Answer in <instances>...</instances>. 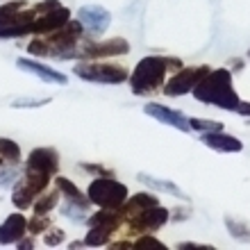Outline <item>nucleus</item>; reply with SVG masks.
I'll return each mask as SVG.
<instances>
[{
  "mask_svg": "<svg viewBox=\"0 0 250 250\" xmlns=\"http://www.w3.org/2000/svg\"><path fill=\"white\" fill-rule=\"evenodd\" d=\"M185 62L178 57H164V55H148L134 66V71L127 80H130L132 91L137 96H152V93L162 89L166 82L168 71H178L182 68Z\"/></svg>",
  "mask_w": 250,
  "mask_h": 250,
  "instance_id": "f257e3e1",
  "label": "nucleus"
},
{
  "mask_svg": "<svg viewBox=\"0 0 250 250\" xmlns=\"http://www.w3.org/2000/svg\"><path fill=\"white\" fill-rule=\"evenodd\" d=\"M191 93L198 103L214 105L218 109H225V112H234L241 103L239 93L234 91V84H232V71H228V68L209 71L191 89Z\"/></svg>",
  "mask_w": 250,
  "mask_h": 250,
  "instance_id": "f03ea898",
  "label": "nucleus"
},
{
  "mask_svg": "<svg viewBox=\"0 0 250 250\" xmlns=\"http://www.w3.org/2000/svg\"><path fill=\"white\" fill-rule=\"evenodd\" d=\"M73 73L84 82H98V84H123L130 78V73L123 66L105 64L98 60H84L82 64H75Z\"/></svg>",
  "mask_w": 250,
  "mask_h": 250,
  "instance_id": "7ed1b4c3",
  "label": "nucleus"
},
{
  "mask_svg": "<svg viewBox=\"0 0 250 250\" xmlns=\"http://www.w3.org/2000/svg\"><path fill=\"white\" fill-rule=\"evenodd\" d=\"M130 191L123 182L114 178H98L93 180L89 189H86V198L91 200V205L96 207H121L127 200Z\"/></svg>",
  "mask_w": 250,
  "mask_h": 250,
  "instance_id": "20e7f679",
  "label": "nucleus"
},
{
  "mask_svg": "<svg viewBox=\"0 0 250 250\" xmlns=\"http://www.w3.org/2000/svg\"><path fill=\"white\" fill-rule=\"evenodd\" d=\"M211 68L207 64H198V66H182V68H178V71L173 73L171 78L164 82V86H162V91L166 93V96H185V93H191V89L200 82V80L209 73Z\"/></svg>",
  "mask_w": 250,
  "mask_h": 250,
  "instance_id": "39448f33",
  "label": "nucleus"
},
{
  "mask_svg": "<svg viewBox=\"0 0 250 250\" xmlns=\"http://www.w3.org/2000/svg\"><path fill=\"white\" fill-rule=\"evenodd\" d=\"M168 221H171V211L166 209V207H162V205L141 209V211H137V214H132L130 218H125V223L130 225V230L132 232H141V234L162 230Z\"/></svg>",
  "mask_w": 250,
  "mask_h": 250,
  "instance_id": "423d86ee",
  "label": "nucleus"
},
{
  "mask_svg": "<svg viewBox=\"0 0 250 250\" xmlns=\"http://www.w3.org/2000/svg\"><path fill=\"white\" fill-rule=\"evenodd\" d=\"M130 53V43L123 37H114L107 41H93L84 43L80 50V60H105V57H123Z\"/></svg>",
  "mask_w": 250,
  "mask_h": 250,
  "instance_id": "0eeeda50",
  "label": "nucleus"
},
{
  "mask_svg": "<svg viewBox=\"0 0 250 250\" xmlns=\"http://www.w3.org/2000/svg\"><path fill=\"white\" fill-rule=\"evenodd\" d=\"M78 21L91 37H100L112 23V14L100 5H84L78 9Z\"/></svg>",
  "mask_w": 250,
  "mask_h": 250,
  "instance_id": "6e6552de",
  "label": "nucleus"
},
{
  "mask_svg": "<svg viewBox=\"0 0 250 250\" xmlns=\"http://www.w3.org/2000/svg\"><path fill=\"white\" fill-rule=\"evenodd\" d=\"M144 112L148 114L150 119L159 121V123H164V125H171V127H175V130H180V132H193L189 125V116H185V114L178 112V109H171V107L159 105V103H146Z\"/></svg>",
  "mask_w": 250,
  "mask_h": 250,
  "instance_id": "1a4fd4ad",
  "label": "nucleus"
},
{
  "mask_svg": "<svg viewBox=\"0 0 250 250\" xmlns=\"http://www.w3.org/2000/svg\"><path fill=\"white\" fill-rule=\"evenodd\" d=\"M71 19V12L66 7H55L46 14H39L37 19L32 21V27H30V34H50L55 32L57 27H62L66 21Z\"/></svg>",
  "mask_w": 250,
  "mask_h": 250,
  "instance_id": "9d476101",
  "label": "nucleus"
},
{
  "mask_svg": "<svg viewBox=\"0 0 250 250\" xmlns=\"http://www.w3.org/2000/svg\"><path fill=\"white\" fill-rule=\"evenodd\" d=\"M200 141H203L207 148H211V150H216V152H241L244 150V144H241L237 137L225 134L223 130L200 132Z\"/></svg>",
  "mask_w": 250,
  "mask_h": 250,
  "instance_id": "9b49d317",
  "label": "nucleus"
},
{
  "mask_svg": "<svg viewBox=\"0 0 250 250\" xmlns=\"http://www.w3.org/2000/svg\"><path fill=\"white\" fill-rule=\"evenodd\" d=\"M16 66H19L21 71L32 73V75H37V78L43 80V82H50V84H66V82H68L64 73L55 71V68H50V66H46V64H41V62L27 60V57H21V60L16 62Z\"/></svg>",
  "mask_w": 250,
  "mask_h": 250,
  "instance_id": "f8f14e48",
  "label": "nucleus"
},
{
  "mask_svg": "<svg viewBox=\"0 0 250 250\" xmlns=\"http://www.w3.org/2000/svg\"><path fill=\"white\" fill-rule=\"evenodd\" d=\"M25 166H32V168H39V171L55 175L60 171V155H57L55 148H34L30 152V157L25 159Z\"/></svg>",
  "mask_w": 250,
  "mask_h": 250,
  "instance_id": "ddd939ff",
  "label": "nucleus"
},
{
  "mask_svg": "<svg viewBox=\"0 0 250 250\" xmlns=\"http://www.w3.org/2000/svg\"><path fill=\"white\" fill-rule=\"evenodd\" d=\"M25 232H27V218L21 211L9 214L5 218V223L0 225V246H9L14 241H19Z\"/></svg>",
  "mask_w": 250,
  "mask_h": 250,
  "instance_id": "4468645a",
  "label": "nucleus"
},
{
  "mask_svg": "<svg viewBox=\"0 0 250 250\" xmlns=\"http://www.w3.org/2000/svg\"><path fill=\"white\" fill-rule=\"evenodd\" d=\"M155 205H159V198L155 196V193L139 191L134 196H127V200H125L121 207H123V211H125V218H130L132 214H137V211H141V209H148V207H155Z\"/></svg>",
  "mask_w": 250,
  "mask_h": 250,
  "instance_id": "2eb2a0df",
  "label": "nucleus"
},
{
  "mask_svg": "<svg viewBox=\"0 0 250 250\" xmlns=\"http://www.w3.org/2000/svg\"><path fill=\"white\" fill-rule=\"evenodd\" d=\"M89 205H91L89 198H68L64 207H60V211L71 221H86V214L91 209Z\"/></svg>",
  "mask_w": 250,
  "mask_h": 250,
  "instance_id": "dca6fc26",
  "label": "nucleus"
},
{
  "mask_svg": "<svg viewBox=\"0 0 250 250\" xmlns=\"http://www.w3.org/2000/svg\"><path fill=\"white\" fill-rule=\"evenodd\" d=\"M137 180L141 182V185L146 187H150V189H157V191H164V193H171V196L180 198V200H187L185 196V191L180 189L175 182H168V180H157V178H152V175H146V173H139Z\"/></svg>",
  "mask_w": 250,
  "mask_h": 250,
  "instance_id": "f3484780",
  "label": "nucleus"
},
{
  "mask_svg": "<svg viewBox=\"0 0 250 250\" xmlns=\"http://www.w3.org/2000/svg\"><path fill=\"white\" fill-rule=\"evenodd\" d=\"M34 198H37V193H34L32 187L27 185L23 178H21L19 182L14 185V191H12V203H14V207H19V209L23 211L25 207H32Z\"/></svg>",
  "mask_w": 250,
  "mask_h": 250,
  "instance_id": "a211bd4d",
  "label": "nucleus"
},
{
  "mask_svg": "<svg viewBox=\"0 0 250 250\" xmlns=\"http://www.w3.org/2000/svg\"><path fill=\"white\" fill-rule=\"evenodd\" d=\"M57 205H60V189L55 187L53 191H48V193H39V196L34 198L32 209H34V214L46 216V214H50V211H53Z\"/></svg>",
  "mask_w": 250,
  "mask_h": 250,
  "instance_id": "6ab92c4d",
  "label": "nucleus"
},
{
  "mask_svg": "<svg viewBox=\"0 0 250 250\" xmlns=\"http://www.w3.org/2000/svg\"><path fill=\"white\" fill-rule=\"evenodd\" d=\"M225 228H228L232 239L250 244V225L248 223H244V221H239V218H234V216H225Z\"/></svg>",
  "mask_w": 250,
  "mask_h": 250,
  "instance_id": "aec40b11",
  "label": "nucleus"
},
{
  "mask_svg": "<svg viewBox=\"0 0 250 250\" xmlns=\"http://www.w3.org/2000/svg\"><path fill=\"white\" fill-rule=\"evenodd\" d=\"M112 237V230H107V228H89V234L84 239V246L86 248H100V246H105Z\"/></svg>",
  "mask_w": 250,
  "mask_h": 250,
  "instance_id": "412c9836",
  "label": "nucleus"
},
{
  "mask_svg": "<svg viewBox=\"0 0 250 250\" xmlns=\"http://www.w3.org/2000/svg\"><path fill=\"white\" fill-rule=\"evenodd\" d=\"M23 7H25L23 0H12V2H7V5L0 7V30H5V27L16 19V14H19Z\"/></svg>",
  "mask_w": 250,
  "mask_h": 250,
  "instance_id": "4be33fe9",
  "label": "nucleus"
},
{
  "mask_svg": "<svg viewBox=\"0 0 250 250\" xmlns=\"http://www.w3.org/2000/svg\"><path fill=\"white\" fill-rule=\"evenodd\" d=\"M0 157L7 159V162H12V164H16L21 159V148L16 141H12V139H2L0 137Z\"/></svg>",
  "mask_w": 250,
  "mask_h": 250,
  "instance_id": "5701e85b",
  "label": "nucleus"
},
{
  "mask_svg": "<svg viewBox=\"0 0 250 250\" xmlns=\"http://www.w3.org/2000/svg\"><path fill=\"white\" fill-rule=\"evenodd\" d=\"M55 187L60 189V193H64L66 198H86L82 191L78 189V185H73L68 178H64V175H57V180H55Z\"/></svg>",
  "mask_w": 250,
  "mask_h": 250,
  "instance_id": "b1692460",
  "label": "nucleus"
},
{
  "mask_svg": "<svg viewBox=\"0 0 250 250\" xmlns=\"http://www.w3.org/2000/svg\"><path fill=\"white\" fill-rule=\"evenodd\" d=\"M132 250H166V246L148 232V234H141V237L132 244Z\"/></svg>",
  "mask_w": 250,
  "mask_h": 250,
  "instance_id": "393cba45",
  "label": "nucleus"
},
{
  "mask_svg": "<svg viewBox=\"0 0 250 250\" xmlns=\"http://www.w3.org/2000/svg\"><path fill=\"white\" fill-rule=\"evenodd\" d=\"M191 130L196 132H218V130H225L223 123L218 121H207V119H189Z\"/></svg>",
  "mask_w": 250,
  "mask_h": 250,
  "instance_id": "a878e982",
  "label": "nucleus"
},
{
  "mask_svg": "<svg viewBox=\"0 0 250 250\" xmlns=\"http://www.w3.org/2000/svg\"><path fill=\"white\" fill-rule=\"evenodd\" d=\"M50 218L46 216H39V214H34L32 221H27V232H32V234H41V232H46L48 228H50Z\"/></svg>",
  "mask_w": 250,
  "mask_h": 250,
  "instance_id": "bb28decb",
  "label": "nucleus"
},
{
  "mask_svg": "<svg viewBox=\"0 0 250 250\" xmlns=\"http://www.w3.org/2000/svg\"><path fill=\"white\" fill-rule=\"evenodd\" d=\"M64 239H66L64 230H60V228H48L46 234H43V244L50 246V248H55V246L64 244Z\"/></svg>",
  "mask_w": 250,
  "mask_h": 250,
  "instance_id": "cd10ccee",
  "label": "nucleus"
},
{
  "mask_svg": "<svg viewBox=\"0 0 250 250\" xmlns=\"http://www.w3.org/2000/svg\"><path fill=\"white\" fill-rule=\"evenodd\" d=\"M80 168L84 173H91V175H100V178H112L114 175V171H109L107 166H100V164H86V162H82Z\"/></svg>",
  "mask_w": 250,
  "mask_h": 250,
  "instance_id": "c85d7f7f",
  "label": "nucleus"
},
{
  "mask_svg": "<svg viewBox=\"0 0 250 250\" xmlns=\"http://www.w3.org/2000/svg\"><path fill=\"white\" fill-rule=\"evenodd\" d=\"M50 103V98H43V100H14L12 107H43Z\"/></svg>",
  "mask_w": 250,
  "mask_h": 250,
  "instance_id": "c756f323",
  "label": "nucleus"
},
{
  "mask_svg": "<svg viewBox=\"0 0 250 250\" xmlns=\"http://www.w3.org/2000/svg\"><path fill=\"white\" fill-rule=\"evenodd\" d=\"M16 175H19L16 168H2V164H0V185H9Z\"/></svg>",
  "mask_w": 250,
  "mask_h": 250,
  "instance_id": "7c9ffc66",
  "label": "nucleus"
},
{
  "mask_svg": "<svg viewBox=\"0 0 250 250\" xmlns=\"http://www.w3.org/2000/svg\"><path fill=\"white\" fill-rule=\"evenodd\" d=\"M178 250H214V246H207V244H191V241H182V244H178Z\"/></svg>",
  "mask_w": 250,
  "mask_h": 250,
  "instance_id": "2f4dec72",
  "label": "nucleus"
},
{
  "mask_svg": "<svg viewBox=\"0 0 250 250\" xmlns=\"http://www.w3.org/2000/svg\"><path fill=\"white\" fill-rule=\"evenodd\" d=\"M191 216V207H185V205H182V207H180L178 211H175V214H173V221H182V218H189Z\"/></svg>",
  "mask_w": 250,
  "mask_h": 250,
  "instance_id": "473e14b6",
  "label": "nucleus"
},
{
  "mask_svg": "<svg viewBox=\"0 0 250 250\" xmlns=\"http://www.w3.org/2000/svg\"><path fill=\"white\" fill-rule=\"evenodd\" d=\"M234 114H239V116H250V103L241 100V103H239V107L234 109Z\"/></svg>",
  "mask_w": 250,
  "mask_h": 250,
  "instance_id": "72a5a7b5",
  "label": "nucleus"
},
{
  "mask_svg": "<svg viewBox=\"0 0 250 250\" xmlns=\"http://www.w3.org/2000/svg\"><path fill=\"white\" fill-rule=\"evenodd\" d=\"M16 246H19V248H25V250H32L34 248V241H32V239H23V237H21Z\"/></svg>",
  "mask_w": 250,
  "mask_h": 250,
  "instance_id": "f704fd0d",
  "label": "nucleus"
},
{
  "mask_svg": "<svg viewBox=\"0 0 250 250\" xmlns=\"http://www.w3.org/2000/svg\"><path fill=\"white\" fill-rule=\"evenodd\" d=\"M112 248H116V250H125V248H132V244H127V241H116V244H112Z\"/></svg>",
  "mask_w": 250,
  "mask_h": 250,
  "instance_id": "c9c22d12",
  "label": "nucleus"
},
{
  "mask_svg": "<svg viewBox=\"0 0 250 250\" xmlns=\"http://www.w3.org/2000/svg\"><path fill=\"white\" fill-rule=\"evenodd\" d=\"M84 246V241H73V244H68V248H82Z\"/></svg>",
  "mask_w": 250,
  "mask_h": 250,
  "instance_id": "e433bc0d",
  "label": "nucleus"
},
{
  "mask_svg": "<svg viewBox=\"0 0 250 250\" xmlns=\"http://www.w3.org/2000/svg\"><path fill=\"white\" fill-rule=\"evenodd\" d=\"M232 62H234V68H239V71L244 68V62H241V60H232Z\"/></svg>",
  "mask_w": 250,
  "mask_h": 250,
  "instance_id": "4c0bfd02",
  "label": "nucleus"
},
{
  "mask_svg": "<svg viewBox=\"0 0 250 250\" xmlns=\"http://www.w3.org/2000/svg\"><path fill=\"white\" fill-rule=\"evenodd\" d=\"M248 57H250V50H248Z\"/></svg>",
  "mask_w": 250,
  "mask_h": 250,
  "instance_id": "58836bf2",
  "label": "nucleus"
}]
</instances>
